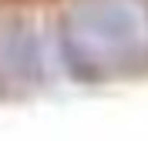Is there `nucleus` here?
<instances>
[{"mask_svg":"<svg viewBox=\"0 0 148 141\" xmlns=\"http://www.w3.org/2000/svg\"><path fill=\"white\" fill-rule=\"evenodd\" d=\"M61 54L81 81L138 71L148 61L145 17L131 0H77L61 24Z\"/></svg>","mask_w":148,"mask_h":141,"instance_id":"nucleus-1","label":"nucleus"}]
</instances>
